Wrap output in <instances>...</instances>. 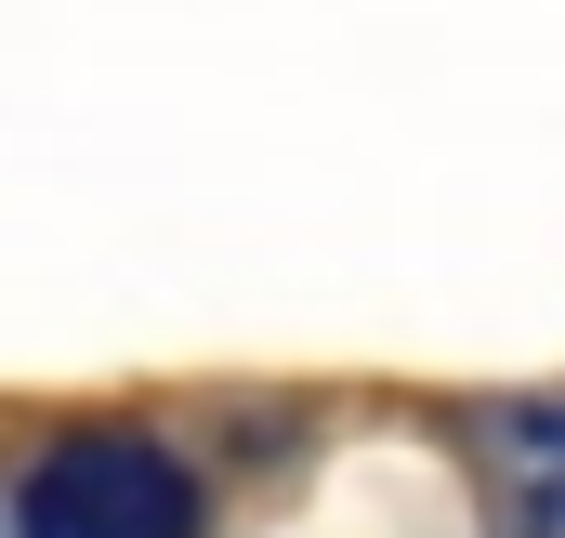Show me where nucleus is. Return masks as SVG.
<instances>
[{"label": "nucleus", "mask_w": 565, "mask_h": 538, "mask_svg": "<svg viewBox=\"0 0 565 538\" xmlns=\"http://www.w3.org/2000/svg\"><path fill=\"white\" fill-rule=\"evenodd\" d=\"M13 538H198V473L158 433H53L13 473Z\"/></svg>", "instance_id": "f257e3e1"}, {"label": "nucleus", "mask_w": 565, "mask_h": 538, "mask_svg": "<svg viewBox=\"0 0 565 538\" xmlns=\"http://www.w3.org/2000/svg\"><path fill=\"white\" fill-rule=\"evenodd\" d=\"M500 513L513 538H565V395L553 407H500Z\"/></svg>", "instance_id": "f03ea898"}]
</instances>
